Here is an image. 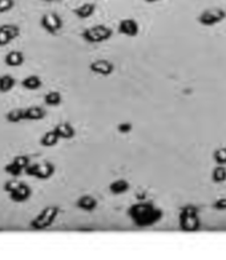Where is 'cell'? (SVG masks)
Masks as SVG:
<instances>
[{
  "instance_id": "cell-18",
  "label": "cell",
  "mask_w": 226,
  "mask_h": 260,
  "mask_svg": "<svg viewBox=\"0 0 226 260\" xmlns=\"http://www.w3.org/2000/svg\"><path fill=\"white\" fill-rule=\"evenodd\" d=\"M21 86H23V88L28 89V91H36V89H39L43 86V82L37 75H29L23 79Z\"/></svg>"
},
{
  "instance_id": "cell-19",
  "label": "cell",
  "mask_w": 226,
  "mask_h": 260,
  "mask_svg": "<svg viewBox=\"0 0 226 260\" xmlns=\"http://www.w3.org/2000/svg\"><path fill=\"white\" fill-rule=\"evenodd\" d=\"M59 136H57V134L53 129H51V131L46 132L44 135L40 138V144H42L43 147H46V148H51V147H55L57 146V143H59Z\"/></svg>"
},
{
  "instance_id": "cell-15",
  "label": "cell",
  "mask_w": 226,
  "mask_h": 260,
  "mask_svg": "<svg viewBox=\"0 0 226 260\" xmlns=\"http://www.w3.org/2000/svg\"><path fill=\"white\" fill-rule=\"evenodd\" d=\"M24 61L25 57L20 51H10L4 57V63L8 67H20V66L24 64Z\"/></svg>"
},
{
  "instance_id": "cell-2",
  "label": "cell",
  "mask_w": 226,
  "mask_h": 260,
  "mask_svg": "<svg viewBox=\"0 0 226 260\" xmlns=\"http://www.w3.org/2000/svg\"><path fill=\"white\" fill-rule=\"evenodd\" d=\"M200 210L195 204H186L181 208L180 216H178V223H180V230L184 232H196L201 227V220H200Z\"/></svg>"
},
{
  "instance_id": "cell-20",
  "label": "cell",
  "mask_w": 226,
  "mask_h": 260,
  "mask_svg": "<svg viewBox=\"0 0 226 260\" xmlns=\"http://www.w3.org/2000/svg\"><path fill=\"white\" fill-rule=\"evenodd\" d=\"M63 102V96L59 91H50L44 96V103L50 107H59Z\"/></svg>"
},
{
  "instance_id": "cell-4",
  "label": "cell",
  "mask_w": 226,
  "mask_h": 260,
  "mask_svg": "<svg viewBox=\"0 0 226 260\" xmlns=\"http://www.w3.org/2000/svg\"><path fill=\"white\" fill-rule=\"evenodd\" d=\"M113 35V31L110 27L104 24L92 25L89 28H85L82 32V38L84 42L89 44H99L104 43L106 40H109Z\"/></svg>"
},
{
  "instance_id": "cell-6",
  "label": "cell",
  "mask_w": 226,
  "mask_h": 260,
  "mask_svg": "<svg viewBox=\"0 0 226 260\" xmlns=\"http://www.w3.org/2000/svg\"><path fill=\"white\" fill-rule=\"evenodd\" d=\"M40 25L50 35H56L63 28V19L56 12H47L40 18Z\"/></svg>"
},
{
  "instance_id": "cell-21",
  "label": "cell",
  "mask_w": 226,
  "mask_h": 260,
  "mask_svg": "<svg viewBox=\"0 0 226 260\" xmlns=\"http://www.w3.org/2000/svg\"><path fill=\"white\" fill-rule=\"evenodd\" d=\"M6 120L12 124L23 121L24 120V108H14V110L8 111L6 114Z\"/></svg>"
},
{
  "instance_id": "cell-5",
  "label": "cell",
  "mask_w": 226,
  "mask_h": 260,
  "mask_svg": "<svg viewBox=\"0 0 226 260\" xmlns=\"http://www.w3.org/2000/svg\"><path fill=\"white\" fill-rule=\"evenodd\" d=\"M56 171L55 164L51 161H40V163H29V166L24 170V172L28 176L39 179V180H48L53 176Z\"/></svg>"
},
{
  "instance_id": "cell-7",
  "label": "cell",
  "mask_w": 226,
  "mask_h": 260,
  "mask_svg": "<svg viewBox=\"0 0 226 260\" xmlns=\"http://www.w3.org/2000/svg\"><path fill=\"white\" fill-rule=\"evenodd\" d=\"M226 18V12L222 8H212V10H206L198 16V23L206 27L210 25H216L221 23Z\"/></svg>"
},
{
  "instance_id": "cell-13",
  "label": "cell",
  "mask_w": 226,
  "mask_h": 260,
  "mask_svg": "<svg viewBox=\"0 0 226 260\" xmlns=\"http://www.w3.org/2000/svg\"><path fill=\"white\" fill-rule=\"evenodd\" d=\"M97 204L99 202L92 195H83L76 200V207L84 212H93L97 208Z\"/></svg>"
},
{
  "instance_id": "cell-11",
  "label": "cell",
  "mask_w": 226,
  "mask_h": 260,
  "mask_svg": "<svg viewBox=\"0 0 226 260\" xmlns=\"http://www.w3.org/2000/svg\"><path fill=\"white\" fill-rule=\"evenodd\" d=\"M8 195H10V199L14 203H24V202H27L32 196V189L28 184L21 183L18 188L8 193Z\"/></svg>"
},
{
  "instance_id": "cell-14",
  "label": "cell",
  "mask_w": 226,
  "mask_h": 260,
  "mask_svg": "<svg viewBox=\"0 0 226 260\" xmlns=\"http://www.w3.org/2000/svg\"><path fill=\"white\" fill-rule=\"evenodd\" d=\"M47 116V111L39 106H32V107L24 108V120L39 121Z\"/></svg>"
},
{
  "instance_id": "cell-32",
  "label": "cell",
  "mask_w": 226,
  "mask_h": 260,
  "mask_svg": "<svg viewBox=\"0 0 226 260\" xmlns=\"http://www.w3.org/2000/svg\"><path fill=\"white\" fill-rule=\"evenodd\" d=\"M40 2H46V3H53V2H56V0H40Z\"/></svg>"
},
{
  "instance_id": "cell-28",
  "label": "cell",
  "mask_w": 226,
  "mask_h": 260,
  "mask_svg": "<svg viewBox=\"0 0 226 260\" xmlns=\"http://www.w3.org/2000/svg\"><path fill=\"white\" fill-rule=\"evenodd\" d=\"M15 0H0V15L7 14L11 10H14Z\"/></svg>"
},
{
  "instance_id": "cell-23",
  "label": "cell",
  "mask_w": 226,
  "mask_h": 260,
  "mask_svg": "<svg viewBox=\"0 0 226 260\" xmlns=\"http://www.w3.org/2000/svg\"><path fill=\"white\" fill-rule=\"evenodd\" d=\"M212 180L216 184H219V183L226 182V168L223 166H217L212 172Z\"/></svg>"
},
{
  "instance_id": "cell-16",
  "label": "cell",
  "mask_w": 226,
  "mask_h": 260,
  "mask_svg": "<svg viewBox=\"0 0 226 260\" xmlns=\"http://www.w3.org/2000/svg\"><path fill=\"white\" fill-rule=\"evenodd\" d=\"M108 188H109V192L112 195H123V193H127L129 191L131 184L125 179H117V180L110 183Z\"/></svg>"
},
{
  "instance_id": "cell-9",
  "label": "cell",
  "mask_w": 226,
  "mask_h": 260,
  "mask_svg": "<svg viewBox=\"0 0 226 260\" xmlns=\"http://www.w3.org/2000/svg\"><path fill=\"white\" fill-rule=\"evenodd\" d=\"M20 28L16 24H2L0 25V47L10 44L12 40L19 38Z\"/></svg>"
},
{
  "instance_id": "cell-31",
  "label": "cell",
  "mask_w": 226,
  "mask_h": 260,
  "mask_svg": "<svg viewBox=\"0 0 226 260\" xmlns=\"http://www.w3.org/2000/svg\"><path fill=\"white\" fill-rule=\"evenodd\" d=\"M146 3H157V2H160V0H145Z\"/></svg>"
},
{
  "instance_id": "cell-10",
  "label": "cell",
  "mask_w": 226,
  "mask_h": 260,
  "mask_svg": "<svg viewBox=\"0 0 226 260\" xmlns=\"http://www.w3.org/2000/svg\"><path fill=\"white\" fill-rule=\"evenodd\" d=\"M117 31H119V34L128 36V38H136L140 34V25H138L137 20L127 18L120 20L119 25H117Z\"/></svg>"
},
{
  "instance_id": "cell-25",
  "label": "cell",
  "mask_w": 226,
  "mask_h": 260,
  "mask_svg": "<svg viewBox=\"0 0 226 260\" xmlns=\"http://www.w3.org/2000/svg\"><path fill=\"white\" fill-rule=\"evenodd\" d=\"M213 159L219 166H225L226 164V147H221V148H217L214 152H213Z\"/></svg>"
},
{
  "instance_id": "cell-30",
  "label": "cell",
  "mask_w": 226,
  "mask_h": 260,
  "mask_svg": "<svg viewBox=\"0 0 226 260\" xmlns=\"http://www.w3.org/2000/svg\"><path fill=\"white\" fill-rule=\"evenodd\" d=\"M213 208H216L218 211L226 210V198H219L213 203Z\"/></svg>"
},
{
  "instance_id": "cell-27",
  "label": "cell",
  "mask_w": 226,
  "mask_h": 260,
  "mask_svg": "<svg viewBox=\"0 0 226 260\" xmlns=\"http://www.w3.org/2000/svg\"><path fill=\"white\" fill-rule=\"evenodd\" d=\"M21 183H23V182L18 180V179H11V180H7V182L4 183L3 189L7 193H10V192H12V191H15V189L18 188V187L21 184Z\"/></svg>"
},
{
  "instance_id": "cell-22",
  "label": "cell",
  "mask_w": 226,
  "mask_h": 260,
  "mask_svg": "<svg viewBox=\"0 0 226 260\" xmlns=\"http://www.w3.org/2000/svg\"><path fill=\"white\" fill-rule=\"evenodd\" d=\"M15 79L11 75L0 76V93H7L15 87Z\"/></svg>"
},
{
  "instance_id": "cell-33",
  "label": "cell",
  "mask_w": 226,
  "mask_h": 260,
  "mask_svg": "<svg viewBox=\"0 0 226 260\" xmlns=\"http://www.w3.org/2000/svg\"><path fill=\"white\" fill-rule=\"evenodd\" d=\"M0 230H2V228H0Z\"/></svg>"
},
{
  "instance_id": "cell-24",
  "label": "cell",
  "mask_w": 226,
  "mask_h": 260,
  "mask_svg": "<svg viewBox=\"0 0 226 260\" xmlns=\"http://www.w3.org/2000/svg\"><path fill=\"white\" fill-rule=\"evenodd\" d=\"M4 172L8 175H11L12 178H18V176H20V175L23 174L24 171H23V170H21V168L19 167L16 163H14V161H10V163L4 166Z\"/></svg>"
},
{
  "instance_id": "cell-3",
  "label": "cell",
  "mask_w": 226,
  "mask_h": 260,
  "mask_svg": "<svg viewBox=\"0 0 226 260\" xmlns=\"http://www.w3.org/2000/svg\"><path fill=\"white\" fill-rule=\"evenodd\" d=\"M60 214V208L57 206H48L46 207L44 210H42L39 212V215L32 219L31 223H29V227L35 231H43V230H47L50 228L51 225L55 223V220L57 219Z\"/></svg>"
},
{
  "instance_id": "cell-17",
  "label": "cell",
  "mask_w": 226,
  "mask_h": 260,
  "mask_svg": "<svg viewBox=\"0 0 226 260\" xmlns=\"http://www.w3.org/2000/svg\"><path fill=\"white\" fill-rule=\"evenodd\" d=\"M96 4L95 3H83L73 10V15H76L79 19H89L95 14Z\"/></svg>"
},
{
  "instance_id": "cell-29",
  "label": "cell",
  "mask_w": 226,
  "mask_h": 260,
  "mask_svg": "<svg viewBox=\"0 0 226 260\" xmlns=\"http://www.w3.org/2000/svg\"><path fill=\"white\" fill-rule=\"evenodd\" d=\"M132 129H133V124L129 123V121H123V123L117 124V131L123 134V135H127V134L132 132Z\"/></svg>"
},
{
  "instance_id": "cell-1",
  "label": "cell",
  "mask_w": 226,
  "mask_h": 260,
  "mask_svg": "<svg viewBox=\"0 0 226 260\" xmlns=\"http://www.w3.org/2000/svg\"><path fill=\"white\" fill-rule=\"evenodd\" d=\"M128 216L136 227L148 228L157 224L164 217V212L152 202L138 200L128 208Z\"/></svg>"
},
{
  "instance_id": "cell-8",
  "label": "cell",
  "mask_w": 226,
  "mask_h": 260,
  "mask_svg": "<svg viewBox=\"0 0 226 260\" xmlns=\"http://www.w3.org/2000/svg\"><path fill=\"white\" fill-rule=\"evenodd\" d=\"M89 70L99 76H110L115 71V64L112 61L106 60V59H97V60H93L91 64H89Z\"/></svg>"
},
{
  "instance_id": "cell-12",
  "label": "cell",
  "mask_w": 226,
  "mask_h": 260,
  "mask_svg": "<svg viewBox=\"0 0 226 260\" xmlns=\"http://www.w3.org/2000/svg\"><path fill=\"white\" fill-rule=\"evenodd\" d=\"M53 131L56 132L59 139L64 140H71L76 136V131H74L73 125L68 121H63V123H59L53 127Z\"/></svg>"
},
{
  "instance_id": "cell-26",
  "label": "cell",
  "mask_w": 226,
  "mask_h": 260,
  "mask_svg": "<svg viewBox=\"0 0 226 260\" xmlns=\"http://www.w3.org/2000/svg\"><path fill=\"white\" fill-rule=\"evenodd\" d=\"M12 161L18 164L19 167L24 171L25 168L29 166V163H31V159H29L27 155H18V156H15L14 159H12Z\"/></svg>"
}]
</instances>
